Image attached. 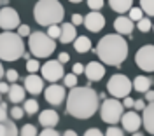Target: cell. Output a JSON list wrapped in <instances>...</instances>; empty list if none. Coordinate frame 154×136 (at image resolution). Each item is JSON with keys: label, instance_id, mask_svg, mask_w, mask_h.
Instances as JSON below:
<instances>
[{"label": "cell", "instance_id": "obj_53", "mask_svg": "<svg viewBox=\"0 0 154 136\" xmlns=\"http://www.w3.org/2000/svg\"><path fill=\"white\" fill-rule=\"evenodd\" d=\"M0 94H2V93H0Z\"/></svg>", "mask_w": 154, "mask_h": 136}, {"label": "cell", "instance_id": "obj_19", "mask_svg": "<svg viewBox=\"0 0 154 136\" xmlns=\"http://www.w3.org/2000/svg\"><path fill=\"white\" fill-rule=\"evenodd\" d=\"M77 37L75 31V25L74 23H63L61 25V33H60V42L61 44H70L74 42Z\"/></svg>", "mask_w": 154, "mask_h": 136}, {"label": "cell", "instance_id": "obj_25", "mask_svg": "<svg viewBox=\"0 0 154 136\" xmlns=\"http://www.w3.org/2000/svg\"><path fill=\"white\" fill-rule=\"evenodd\" d=\"M23 108H25V112H26V114L33 115V114H37V112H38V103L35 101V99H26Z\"/></svg>", "mask_w": 154, "mask_h": 136}, {"label": "cell", "instance_id": "obj_5", "mask_svg": "<svg viewBox=\"0 0 154 136\" xmlns=\"http://www.w3.org/2000/svg\"><path fill=\"white\" fill-rule=\"evenodd\" d=\"M28 47H30V52L35 58H49L54 52L56 42L44 31H32L28 39Z\"/></svg>", "mask_w": 154, "mask_h": 136}, {"label": "cell", "instance_id": "obj_33", "mask_svg": "<svg viewBox=\"0 0 154 136\" xmlns=\"http://www.w3.org/2000/svg\"><path fill=\"white\" fill-rule=\"evenodd\" d=\"M5 124H7V131H9L7 136H18V127H16V124H14V119H11V120L7 119Z\"/></svg>", "mask_w": 154, "mask_h": 136}, {"label": "cell", "instance_id": "obj_20", "mask_svg": "<svg viewBox=\"0 0 154 136\" xmlns=\"http://www.w3.org/2000/svg\"><path fill=\"white\" fill-rule=\"evenodd\" d=\"M25 93H26V89H25V86L21 87L19 84H16V82H12V86L9 87V101L11 103H23L25 101Z\"/></svg>", "mask_w": 154, "mask_h": 136}, {"label": "cell", "instance_id": "obj_30", "mask_svg": "<svg viewBox=\"0 0 154 136\" xmlns=\"http://www.w3.org/2000/svg\"><path fill=\"white\" fill-rule=\"evenodd\" d=\"M144 18V10H142V7H131L130 9V19L133 21H138Z\"/></svg>", "mask_w": 154, "mask_h": 136}, {"label": "cell", "instance_id": "obj_14", "mask_svg": "<svg viewBox=\"0 0 154 136\" xmlns=\"http://www.w3.org/2000/svg\"><path fill=\"white\" fill-rule=\"evenodd\" d=\"M121 122H123V129H125V131H128V133H135V131H138V127L142 126V117L138 115L137 112L130 110V112L123 114Z\"/></svg>", "mask_w": 154, "mask_h": 136}, {"label": "cell", "instance_id": "obj_50", "mask_svg": "<svg viewBox=\"0 0 154 136\" xmlns=\"http://www.w3.org/2000/svg\"><path fill=\"white\" fill-rule=\"evenodd\" d=\"M2 77H4V67H2V63H0V80H2Z\"/></svg>", "mask_w": 154, "mask_h": 136}, {"label": "cell", "instance_id": "obj_3", "mask_svg": "<svg viewBox=\"0 0 154 136\" xmlns=\"http://www.w3.org/2000/svg\"><path fill=\"white\" fill-rule=\"evenodd\" d=\"M33 18L40 26L60 25L65 18V9L58 0H38L33 7Z\"/></svg>", "mask_w": 154, "mask_h": 136}, {"label": "cell", "instance_id": "obj_47", "mask_svg": "<svg viewBox=\"0 0 154 136\" xmlns=\"http://www.w3.org/2000/svg\"><path fill=\"white\" fill-rule=\"evenodd\" d=\"M58 59H60L61 63H67V61H70V56H68L67 52H61V54L58 56Z\"/></svg>", "mask_w": 154, "mask_h": 136}, {"label": "cell", "instance_id": "obj_48", "mask_svg": "<svg viewBox=\"0 0 154 136\" xmlns=\"http://www.w3.org/2000/svg\"><path fill=\"white\" fill-rule=\"evenodd\" d=\"M9 84H5V82H2L0 80V93H9Z\"/></svg>", "mask_w": 154, "mask_h": 136}, {"label": "cell", "instance_id": "obj_28", "mask_svg": "<svg viewBox=\"0 0 154 136\" xmlns=\"http://www.w3.org/2000/svg\"><path fill=\"white\" fill-rule=\"evenodd\" d=\"M25 114H26V112H25V108H21V107L16 105V107L11 108L9 117H11V119H14V120H19V119H23V117H25Z\"/></svg>", "mask_w": 154, "mask_h": 136}, {"label": "cell", "instance_id": "obj_38", "mask_svg": "<svg viewBox=\"0 0 154 136\" xmlns=\"http://www.w3.org/2000/svg\"><path fill=\"white\" fill-rule=\"evenodd\" d=\"M18 33L21 35V37H30L32 30H30L28 25H19V26H18Z\"/></svg>", "mask_w": 154, "mask_h": 136}, {"label": "cell", "instance_id": "obj_10", "mask_svg": "<svg viewBox=\"0 0 154 136\" xmlns=\"http://www.w3.org/2000/svg\"><path fill=\"white\" fill-rule=\"evenodd\" d=\"M44 98H46V101L51 103L53 107L61 105V103L67 99L65 86H58V84H54V82H51V86L46 87V91H44Z\"/></svg>", "mask_w": 154, "mask_h": 136}, {"label": "cell", "instance_id": "obj_39", "mask_svg": "<svg viewBox=\"0 0 154 136\" xmlns=\"http://www.w3.org/2000/svg\"><path fill=\"white\" fill-rule=\"evenodd\" d=\"M40 135L42 136H58L60 133L54 131V127H44V131H40Z\"/></svg>", "mask_w": 154, "mask_h": 136}, {"label": "cell", "instance_id": "obj_40", "mask_svg": "<svg viewBox=\"0 0 154 136\" xmlns=\"http://www.w3.org/2000/svg\"><path fill=\"white\" fill-rule=\"evenodd\" d=\"M84 135L86 136H102V131H100L98 127H89Z\"/></svg>", "mask_w": 154, "mask_h": 136}, {"label": "cell", "instance_id": "obj_2", "mask_svg": "<svg viewBox=\"0 0 154 136\" xmlns=\"http://www.w3.org/2000/svg\"><path fill=\"white\" fill-rule=\"evenodd\" d=\"M95 52L102 63L110 67H121V63L128 56V42L123 39L121 33H110L100 39Z\"/></svg>", "mask_w": 154, "mask_h": 136}, {"label": "cell", "instance_id": "obj_52", "mask_svg": "<svg viewBox=\"0 0 154 136\" xmlns=\"http://www.w3.org/2000/svg\"><path fill=\"white\" fill-rule=\"evenodd\" d=\"M152 31H154V25H152Z\"/></svg>", "mask_w": 154, "mask_h": 136}, {"label": "cell", "instance_id": "obj_51", "mask_svg": "<svg viewBox=\"0 0 154 136\" xmlns=\"http://www.w3.org/2000/svg\"><path fill=\"white\" fill-rule=\"evenodd\" d=\"M68 2H72V4H79V2H82V0H68Z\"/></svg>", "mask_w": 154, "mask_h": 136}, {"label": "cell", "instance_id": "obj_29", "mask_svg": "<svg viewBox=\"0 0 154 136\" xmlns=\"http://www.w3.org/2000/svg\"><path fill=\"white\" fill-rule=\"evenodd\" d=\"M19 135L21 136H35L37 135V127L33 126V124H25V126L21 127Z\"/></svg>", "mask_w": 154, "mask_h": 136}, {"label": "cell", "instance_id": "obj_13", "mask_svg": "<svg viewBox=\"0 0 154 136\" xmlns=\"http://www.w3.org/2000/svg\"><path fill=\"white\" fill-rule=\"evenodd\" d=\"M84 75L89 82H98L102 80L105 75V67L100 63V61H91L84 67Z\"/></svg>", "mask_w": 154, "mask_h": 136}, {"label": "cell", "instance_id": "obj_27", "mask_svg": "<svg viewBox=\"0 0 154 136\" xmlns=\"http://www.w3.org/2000/svg\"><path fill=\"white\" fill-rule=\"evenodd\" d=\"M137 28L140 30V31H144V33H147L149 30H152V23H151L149 18H142V19L137 21Z\"/></svg>", "mask_w": 154, "mask_h": 136}, {"label": "cell", "instance_id": "obj_21", "mask_svg": "<svg viewBox=\"0 0 154 136\" xmlns=\"http://www.w3.org/2000/svg\"><path fill=\"white\" fill-rule=\"evenodd\" d=\"M109 5H110L112 10L119 12V14H125V12H128L131 9L133 0H109Z\"/></svg>", "mask_w": 154, "mask_h": 136}, {"label": "cell", "instance_id": "obj_32", "mask_svg": "<svg viewBox=\"0 0 154 136\" xmlns=\"http://www.w3.org/2000/svg\"><path fill=\"white\" fill-rule=\"evenodd\" d=\"M40 70V65H38L37 59H32L30 58L28 61H26V72L28 73H35V72H38Z\"/></svg>", "mask_w": 154, "mask_h": 136}, {"label": "cell", "instance_id": "obj_23", "mask_svg": "<svg viewBox=\"0 0 154 136\" xmlns=\"http://www.w3.org/2000/svg\"><path fill=\"white\" fill-rule=\"evenodd\" d=\"M74 47H75V51H77V52L84 54V52H88V51L91 49V40L88 39L86 35H81V37H75V40H74Z\"/></svg>", "mask_w": 154, "mask_h": 136}, {"label": "cell", "instance_id": "obj_9", "mask_svg": "<svg viewBox=\"0 0 154 136\" xmlns=\"http://www.w3.org/2000/svg\"><path fill=\"white\" fill-rule=\"evenodd\" d=\"M40 72H42V77L49 80V82H58L60 78H63L65 75V70H63V63L60 59H51V61H46L42 67H40Z\"/></svg>", "mask_w": 154, "mask_h": 136}, {"label": "cell", "instance_id": "obj_45", "mask_svg": "<svg viewBox=\"0 0 154 136\" xmlns=\"http://www.w3.org/2000/svg\"><path fill=\"white\" fill-rule=\"evenodd\" d=\"M9 131H7V124L5 122H0V136H7Z\"/></svg>", "mask_w": 154, "mask_h": 136}, {"label": "cell", "instance_id": "obj_37", "mask_svg": "<svg viewBox=\"0 0 154 136\" xmlns=\"http://www.w3.org/2000/svg\"><path fill=\"white\" fill-rule=\"evenodd\" d=\"M7 119H9L7 107H5V103H0V122H5Z\"/></svg>", "mask_w": 154, "mask_h": 136}, {"label": "cell", "instance_id": "obj_8", "mask_svg": "<svg viewBox=\"0 0 154 136\" xmlns=\"http://www.w3.org/2000/svg\"><path fill=\"white\" fill-rule=\"evenodd\" d=\"M135 61H137V67L144 72H154V46L152 44H147L137 51L135 54Z\"/></svg>", "mask_w": 154, "mask_h": 136}, {"label": "cell", "instance_id": "obj_15", "mask_svg": "<svg viewBox=\"0 0 154 136\" xmlns=\"http://www.w3.org/2000/svg\"><path fill=\"white\" fill-rule=\"evenodd\" d=\"M25 89L30 94H40L44 89V77H38L35 73H30L28 77L25 78Z\"/></svg>", "mask_w": 154, "mask_h": 136}, {"label": "cell", "instance_id": "obj_12", "mask_svg": "<svg viewBox=\"0 0 154 136\" xmlns=\"http://www.w3.org/2000/svg\"><path fill=\"white\" fill-rule=\"evenodd\" d=\"M82 25H84L86 30H89V31H100V30L105 26V18H103L102 12L91 10L86 18H84V23H82Z\"/></svg>", "mask_w": 154, "mask_h": 136}, {"label": "cell", "instance_id": "obj_4", "mask_svg": "<svg viewBox=\"0 0 154 136\" xmlns=\"http://www.w3.org/2000/svg\"><path fill=\"white\" fill-rule=\"evenodd\" d=\"M25 54V42L19 33L5 30L0 33V59L2 61H16Z\"/></svg>", "mask_w": 154, "mask_h": 136}, {"label": "cell", "instance_id": "obj_1", "mask_svg": "<svg viewBox=\"0 0 154 136\" xmlns=\"http://www.w3.org/2000/svg\"><path fill=\"white\" fill-rule=\"evenodd\" d=\"M100 96L89 86H74L67 94V114L75 119H89L98 110Z\"/></svg>", "mask_w": 154, "mask_h": 136}, {"label": "cell", "instance_id": "obj_26", "mask_svg": "<svg viewBox=\"0 0 154 136\" xmlns=\"http://www.w3.org/2000/svg\"><path fill=\"white\" fill-rule=\"evenodd\" d=\"M140 7L147 16H154V0H140Z\"/></svg>", "mask_w": 154, "mask_h": 136}, {"label": "cell", "instance_id": "obj_41", "mask_svg": "<svg viewBox=\"0 0 154 136\" xmlns=\"http://www.w3.org/2000/svg\"><path fill=\"white\" fill-rule=\"evenodd\" d=\"M123 105H125L126 108H133V105H135V99H131V98H130V94H128V96H125V98H123Z\"/></svg>", "mask_w": 154, "mask_h": 136}, {"label": "cell", "instance_id": "obj_24", "mask_svg": "<svg viewBox=\"0 0 154 136\" xmlns=\"http://www.w3.org/2000/svg\"><path fill=\"white\" fill-rule=\"evenodd\" d=\"M63 86L68 89H72L74 86H77V75L72 72V73H65L63 75Z\"/></svg>", "mask_w": 154, "mask_h": 136}, {"label": "cell", "instance_id": "obj_43", "mask_svg": "<svg viewBox=\"0 0 154 136\" xmlns=\"http://www.w3.org/2000/svg\"><path fill=\"white\" fill-rule=\"evenodd\" d=\"M72 23H74V25H82V23H84V18H82V16H81V14H72Z\"/></svg>", "mask_w": 154, "mask_h": 136}, {"label": "cell", "instance_id": "obj_49", "mask_svg": "<svg viewBox=\"0 0 154 136\" xmlns=\"http://www.w3.org/2000/svg\"><path fill=\"white\" fill-rule=\"evenodd\" d=\"M65 136H75V131H72V129H68V131H65Z\"/></svg>", "mask_w": 154, "mask_h": 136}, {"label": "cell", "instance_id": "obj_11", "mask_svg": "<svg viewBox=\"0 0 154 136\" xmlns=\"http://www.w3.org/2000/svg\"><path fill=\"white\" fill-rule=\"evenodd\" d=\"M19 26V14L12 7H4L0 10V28L14 30Z\"/></svg>", "mask_w": 154, "mask_h": 136}, {"label": "cell", "instance_id": "obj_16", "mask_svg": "<svg viewBox=\"0 0 154 136\" xmlns=\"http://www.w3.org/2000/svg\"><path fill=\"white\" fill-rule=\"evenodd\" d=\"M142 124H144L145 131L149 135H154V101H151L149 105H145V108L142 110Z\"/></svg>", "mask_w": 154, "mask_h": 136}, {"label": "cell", "instance_id": "obj_46", "mask_svg": "<svg viewBox=\"0 0 154 136\" xmlns=\"http://www.w3.org/2000/svg\"><path fill=\"white\" fill-rule=\"evenodd\" d=\"M145 101H149V103L154 101V91H151V89H149V91H145Z\"/></svg>", "mask_w": 154, "mask_h": 136}, {"label": "cell", "instance_id": "obj_22", "mask_svg": "<svg viewBox=\"0 0 154 136\" xmlns=\"http://www.w3.org/2000/svg\"><path fill=\"white\" fill-rule=\"evenodd\" d=\"M151 86H152V80L149 77H145V75H138V77H135V80H133V89L138 91V93L149 91Z\"/></svg>", "mask_w": 154, "mask_h": 136}, {"label": "cell", "instance_id": "obj_36", "mask_svg": "<svg viewBox=\"0 0 154 136\" xmlns=\"http://www.w3.org/2000/svg\"><path fill=\"white\" fill-rule=\"evenodd\" d=\"M88 7L91 10H100L103 7V0H88Z\"/></svg>", "mask_w": 154, "mask_h": 136}, {"label": "cell", "instance_id": "obj_7", "mask_svg": "<svg viewBox=\"0 0 154 136\" xmlns=\"http://www.w3.org/2000/svg\"><path fill=\"white\" fill-rule=\"evenodd\" d=\"M131 89H133V82L126 75H123V73L112 75V77L109 78V82H107V91L110 93V96L119 98V99L128 96Z\"/></svg>", "mask_w": 154, "mask_h": 136}, {"label": "cell", "instance_id": "obj_35", "mask_svg": "<svg viewBox=\"0 0 154 136\" xmlns=\"http://www.w3.org/2000/svg\"><path fill=\"white\" fill-rule=\"evenodd\" d=\"M18 77H19V73L14 68H9V70L5 72V78H7L9 82H18Z\"/></svg>", "mask_w": 154, "mask_h": 136}, {"label": "cell", "instance_id": "obj_6", "mask_svg": "<svg viewBox=\"0 0 154 136\" xmlns=\"http://www.w3.org/2000/svg\"><path fill=\"white\" fill-rule=\"evenodd\" d=\"M125 114V105L119 101V98H110V99H103L102 108H100V117L105 124H117L121 120V117Z\"/></svg>", "mask_w": 154, "mask_h": 136}, {"label": "cell", "instance_id": "obj_44", "mask_svg": "<svg viewBox=\"0 0 154 136\" xmlns=\"http://www.w3.org/2000/svg\"><path fill=\"white\" fill-rule=\"evenodd\" d=\"M135 110H144L145 108V101L144 99H135Z\"/></svg>", "mask_w": 154, "mask_h": 136}, {"label": "cell", "instance_id": "obj_34", "mask_svg": "<svg viewBox=\"0 0 154 136\" xmlns=\"http://www.w3.org/2000/svg\"><path fill=\"white\" fill-rule=\"evenodd\" d=\"M123 135H125V131H121L116 124H110V127L107 129V136H123Z\"/></svg>", "mask_w": 154, "mask_h": 136}, {"label": "cell", "instance_id": "obj_31", "mask_svg": "<svg viewBox=\"0 0 154 136\" xmlns=\"http://www.w3.org/2000/svg\"><path fill=\"white\" fill-rule=\"evenodd\" d=\"M60 33H61L60 25H49L48 26V35L51 39H60Z\"/></svg>", "mask_w": 154, "mask_h": 136}, {"label": "cell", "instance_id": "obj_18", "mask_svg": "<svg viewBox=\"0 0 154 136\" xmlns=\"http://www.w3.org/2000/svg\"><path fill=\"white\" fill-rule=\"evenodd\" d=\"M60 120V115H58L54 110H44L38 114V122L42 127H54Z\"/></svg>", "mask_w": 154, "mask_h": 136}, {"label": "cell", "instance_id": "obj_42", "mask_svg": "<svg viewBox=\"0 0 154 136\" xmlns=\"http://www.w3.org/2000/svg\"><path fill=\"white\" fill-rule=\"evenodd\" d=\"M72 72L75 73V75H81V73H84V65H81V63H75L74 68H72Z\"/></svg>", "mask_w": 154, "mask_h": 136}, {"label": "cell", "instance_id": "obj_17", "mask_svg": "<svg viewBox=\"0 0 154 136\" xmlns=\"http://www.w3.org/2000/svg\"><path fill=\"white\" fill-rule=\"evenodd\" d=\"M114 28L121 35H131V31H133V19H130L126 16H119L114 21Z\"/></svg>", "mask_w": 154, "mask_h": 136}]
</instances>
